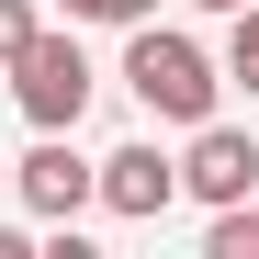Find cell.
Returning <instances> with one entry per match:
<instances>
[{"instance_id":"obj_1","label":"cell","mask_w":259,"mask_h":259,"mask_svg":"<svg viewBox=\"0 0 259 259\" xmlns=\"http://www.w3.org/2000/svg\"><path fill=\"white\" fill-rule=\"evenodd\" d=\"M124 91H136L158 124H203L214 91H226V68H214L181 23H158V12H147V23H124Z\"/></svg>"},{"instance_id":"obj_2","label":"cell","mask_w":259,"mask_h":259,"mask_svg":"<svg viewBox=\"0 0 259 259\" xmlns=\"http://www.w3.org/2000/svg\"><path fill=\"white\" fill-rule=\"evenodd\" d=\"M0 79H12V102H23L34 136H79V113H91V91H102L91 57H79V34H46V23L23 34V57L0 68Z\"/></svg>"},{"instance_id":"obj_3","label":"cell","mask_w":259,"mask_h":259,"mask_svg":"<svg viewBox=\"0 0 259 259\" xmlns=\"http://www.w3.org/2000/svg\"><path fill=\"white\" fill-rule=\"evenodd\" d=\"M91 203H102V214H124V226H158V214L181 203V158H169L158 136L113 147V158H91Z\"/></svg>"},{"instance_id":"obj_4","label":"cell","mask_w":259,"mask_h":259,"mask_svg":"<svg viewBox=\"0 0 259 259\" xmlns=\"http://www.w3.org/2000/svg\"><path fill=\"white\" fill-rule=\"evenodd\" d=\"M181 192H192L203 214H214V203H248V192H259V136L226 124V113H203L192 147H181Z\"/></svg>"},{"instance_id":"obj_5","label":"cell","mask_w":259,"mask_h":259,"mask_svg":"<svg viewBox=\"0 0 259 259\" xmlns=\"http://www.w3.org/2000/svg\"><path fill=\"white\" fill-rule=\"evenodd\" d=\"M12 192H23V214H46V226H79V214H91V158L68 136H34V158L12 169Z\"/></svg>"},{"instance_id":"obj_6","label":"cell","mask_w":259,"mask_h":259,"mask_svg":"<svg viewBox=\"0 0 259 259\" xmlns=\"http://www.w3.org/2000/svg\"><path fill=\"white\" fill-rule=\"evenodd\" d=\"M203 259H259V192H248V203H214V226H203Z\"/></svg>"},{"instance_id":"obj_7","label":"cell","mask_w":259,"mask_h":259,"mask_svg":"<svg viewBox=\"0 0 259 259\" xmlns=\"http://www.w3.org/2000/svg\"><path fill=\"white\" fill-rule=\"evenodd\" d=\"M226 79L259 102V0H237V12H226Z\"/></svg>"},{"instance_id":"obj_8","label":"cell","mask_w":259,"mask_h":259,"mask_svg":"<svg viewBox=\"0 0 259 259\" xmlns=\"http://www.w3.org/2000/svg\"><path fill=\"white\" fill-rule=\"evenodd\" d=\"M57 12H68V23H147L158 0H57Z\"/></svg>"},{"instance_id":"obj_9","label":"cell","mask_w":259,"mask_h":259,"mask_svg":"<svg viewBox=\"0 0 259 259\" xmlns=\"http://www.w3.org/2000/svg\"><path fill=\"white\" fill-rule=\"evenodd\" d=\"M23 34H34V0H0V68L23 57Z\"/></svg>"},{"instance_id":"obj_10","label":"cell","mask_w":259,"mask_h":259,"mask_svg":"<svg viewBox=\"0 0 259 259\" xmlns=\"http://www.w3.org/2000/svg\"><path fill=\"white\" fill-rule=\"evenodd\" d=\"M0 259H34V226H12V214H0Z\"/></svg>"},{"instance_id":"obj_11","label":"cell","mask_w":259,"mask_h":259,"mask_svg":"<svg viewBox=\"0 0 259 259\" xmlns=\"http://www.w3.org/2000/svg\"><path fill=\"white\" fill-rule=\"evenodd\" d=\"M192 12H237V0H192Z\"/></svg>"}]
</instances>
